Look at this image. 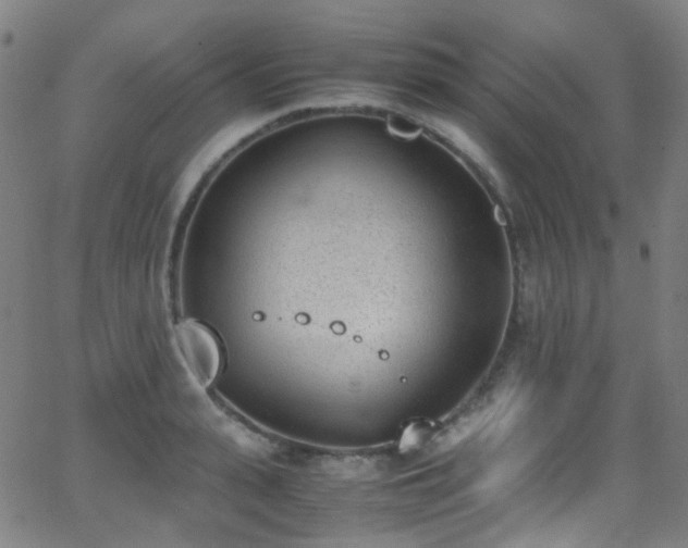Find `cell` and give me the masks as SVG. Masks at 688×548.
<instances>
[{
	"mask_svg": "<svg viewBox=\"0 0 688 548\" xmlns=\"http://www.w3.org/2000/svg\"><path fill=\"white\" fill-rule=\"evenodd\" d=\"M174 340L193 382L205 391L211 389L225 362L220 336L201 321L184 319L174 325Z\"/></svg>",
	"mask_w": 688,
	"mask_h": 548,
	"instance_id": "obj_1",
	"label": "cell"
}]
</instances>
